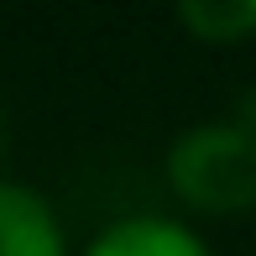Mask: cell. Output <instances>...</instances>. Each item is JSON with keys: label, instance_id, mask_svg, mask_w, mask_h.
<instances>
[{"label": "cell", "instance_id": "obj_1", "mask_svg": "<svg viewBox=\"0 0 256 256\" xmlns=\"http://www.w3.org/2000/svg\"><path fill=\"white\" fill-rule=\"evenodd\" d=\"M168 188L199 214H251L256 209V126L204 120L168 146Z\"/></svg>", "mask_w": 256, "mask_h": 256}, {"label": "cell", "instance_id": "obj_2", "mask_svg": "<svg viewBox=\"0 0 256 256\" xmlns=\"http://www.w3.org/2000/svg\"><path fill=\"white\" fill-rule=\"evenodd\" d=\"M0 256H68L58 209L10 178H0Z\"/></svg>", "mask_w": 256, "mask_h": 256}, {"label": "cell", "instance_id": "obj_3", "mask_svg": "<svg viewBox=\"0 0 256 256\" xmlns=\"http://www.w3.org/2000/svg\"><path fill=\"white\" fill-rule=\"evenodd\" d=\"M84 256H209L204 236L183 220L168 214H131L104 225L94 240L84 246Z\"/></svg>", "mask_w": 256, "mask_h": 256}, {"label": "cell", "instance_id": "obj_4", "mask_svg": "<svg viewBox=\"0 0 256 256\" xmlns=\"http://www.w3.org/2000/svg\"><path fill=\"white\" fill-rule=\"evenodd\" d=\"M178 21L194 42L236 48V42L256 37V0H188L178 6Z\"/></svg>", "mask_w": 256, "mask_h": 256}, {"label": "cell", "instance_id": "obj_5", "mask_svg": "<svg viewBox=\"0 0 256 256\" xmlns=\"http://www.w3.org/2000/svg\"><path fill=\"white\" fill-rule=\"evenodd\" d=\"M0 152H6V142H0Z\"/></svg>", "mask_w": 256, "mask_h": 256}]
</instances>
